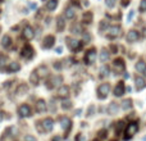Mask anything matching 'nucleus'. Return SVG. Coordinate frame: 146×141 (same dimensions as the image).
<instances>
[{
	"label": "nucleus",
	"instance_id": "12",
	"mask_svg": "<svg viewBox=\"0 0 146 141\" xmlns=\"http://www.w3.org/2000/svg\"><path fill=\"white\" fill-rule=\"evenodd\" d=\"M23 37H25L26 40H32V39L35 37V32H33V28L30 27V26L25 27V30H23Z\"/></svg>",
	"mask_w": 146,
	"mask_h": 141
},
{
	"label": "nucleus",
	"instance_id": "46",
	"mask_svg": "<svg viewBox=\"0 0 146 141\" xmlns=\"http://www.w3.org/2000/svg\"><path fill=\"white\" fill-rule=\"evenodd\" d=\"M28 7H30L31 9H35V8H36V4H33V3H28Z\"/></svg>",
	"mask_w": 146,
	"mask_h": 141
},
{
	"label": "nucleus",
	"instance_id": "25",
	"mask_svg": "<svg viewBox=\"0 0 146 141\" xmlns=\"http://www.w3.org/2000/svg\"><path fill=\"white\" fill-rule=\"evenodd\" d=\"M83 22L87 23V25H90V23L92 22V13H91V12H86L85 14H83Z\"/></svg>",
	"mask_w": 146,
	"mask_h": 141
},
{
	"label": "nucleus",
	"instance_id": "7",
	"mask_svg": "<svg viewBox=\"0 0 146 141\" xmlns=\"http://www.w3.org/2000/svg\"><path fill=\"white\" fill-rule=\"evenodd\" d=\"M68 41V48L71 49L72 51H78L81 48H82V43L78 40H73V39H67Z\"/></svg>",
	"mask_w": 146,
	"mask_h": 141
},
{
	"label": "nucleus",
	"instance_id": "11",
	"mask_svg": "<svg viewBox=\"0 0 146 141\" xmlns=\"http://www.w3.org/2000/svg\"><path fill=\"white\" fill-rule=\"evenodd\" d=\"M21 53H22V57H23V58L30 59V58H32V57H33V49L31 48L30 45H26L25 48L22 49V51H21Z\"/></svg>",
	"mask_w": 146,
	"mask_h": 141
},
{
	"label": "nucleus",
	"instance_id": "19",
	"mask_svg": "<svg viewBox=\"0 0 146 141\" xmlns=\"http://www.w3.org/2000/svg\"><path fill=\"white\" fill-rule=\"evenodd\" d=\"M64 15H66L67 19H73V18H74V15H76L74 9H73V8H67L66 12H64Z\"/></svg>",
	"mask_w": 146,
	"mask_h": 141
},
{
	"label": "nucleus",
	"instance_id": "18",
	"mask_svg": "<svg viewBox=\"0 0 146 141\" xmlns=\"http://www.w3.org/2000/svg\"><path fill=\"white\" fill-rule=\"evenodd\" d=\"M36 110H37L38 113H44V112L46 110V103H45V100H38L37 103H36Z\"/></svg>",
	"mask_w": 146,
	"mask_h": 141
},
{
	"label": "nucleus",
	"instance_id": "52",
	"mask_svg": "<svg viewBox=\"0 0 146 141\" xmlns=\"http://www.w3.org/2000/svg\"><path fill=\"white\" fill-rule=\"evenodd\" d=\"M144 74L146 76V67H145V69H144Z\"/></svg>",
	"mask_w": 146,
	"mask_h": 141
},
{
	"label": "nucleus",
	"instance_id": "24",
	"mask_svg": "<svg viewBox=\"0 0 146 141\" xmlns=\"http://www.w3.org/2000/svg\"><path fill=\"white\" fill-rule=\"evenodd\" d=\"M108 59H109V51L106 50V49H103L100 53V61L103 62V63H105Z\"/></svg>",
	"mask_w": 146,
	"mask_h": 141
},
{
	"label": "nucleus",
	"instance_id": "14",
	"mask_svg": "<svg viewBox=\"0 0 146 141\" xmlns=\"http://www.w3.org/2000/svg\"><path fill=\"white\" fill-rule=\"evenodd\" d=\"M127 41L128 43H135V41L139 40V32H137L136 30H131L128 31V33H127Z\"/></svg>",
	"mask_w": 146,
	"mask_h": 141
},
{
	"label": "nucleus",
	"instance_id": "4",
	"mask_svg": "<svg viewBox=\"0 0 146 141\" xmlns=\"http://www.w3.org/2000/svg\"><path fill=\"white\" fill-rule=\"evenodd\" d=\"M59 122H60V127L63 128V131L66 132V134H68L72 128V121L68 117H62V118L59 119Z\"/></svg>",
	"mask_w": 146,
	"mask_h": 141
},
{
	"label": "nucleus",
	"instance_id": "51",
	"mask_svg": "<svg viewBox=\"0 0 146 141\" xmlns=\"http://www.w3.org/2000/svg\"><path fill=\"white\" fill-rule=\"evenodd\" d=\"M142 141H146V135H145L144 137H142Z\"/></svg>",
	"mask_w": 146,
	"mask_h": 141
},
{
	"label": "nucleus",
	"instance_id": "10",
	"mask_svg": "<svg viewBox=\"0 0 146 141\" xmlns=\"http://www.w3.org/2000/svg\"><path fill=\"white\" fill-rule=\"evenodd\" d=\"M124 91H126L124 82H123V81H119V82L117 83L115 88H114V95H115V96H122L124 94Z\"/></svg>",
	"mask_w": 146,
	"mask_h": 141
},
{
	"label": "nucleus",
	"instance_id": "49",
	"mask_svg": "<svg viewBox=\"0 0 146 141\" xmlns=\"http://www.w3.org/2000/svg\"><path fill=\"white\" fill-rule=\"evenodd\" d=\"M88 4H90L88 0H83V5H85V7H88Z\"/></svg>",
	"mask_w": 146,
	"mask_h": 141
},
{
	"label": "nucleus",
	"instance_id": "36",
	"mask_svg": "<svg viewBox=\"0 0 146 141\" xmlns=\"http://www.w3.org/2000/svg\"><path fill=\"white\" fill-rule=\"evenodd\" d=\"M105 4L108 8H114V5H115V0H105Z\"/></svg>",
	"mask_w": 146,
	"mask_h": 141
},
{
	"label": "nucleus",
	"instance_id": "48",
	"mask_svg": "<svg viewBox=\"0 0 146 141\" xmlns=\"http://www.w3.org/2000/svg\"><path fill=\"white\" fill-rule=\"evenodd\" d=\"M83 39H85V40H90V35H88V33H85V35H83Z\"/></svg>",
	"mask_w": 146,
	"mask_h": 141
},
{
	"label": "nucleus",
	"instance_id": "20",
	"mask_svg": "<svg viewBox=\"0 0 146 141\" xmlns=\"http://www.w3.org/2000/svg\"><path fill=\"white\" fill-rule=\"evenodd\" d=\"M19 63H17V62H12V63L8 64V70L9 72H17V70H19Z\"/></svg>",
	"mask_w": 146,
	"mask_h": 141
},
{
	"label": "nucleus",
	"instance_id": "21",
	"mask_svg": "<svg viewBox=\"0 0 146 141\" xmlns=\"http://www.w3.org/2000/svg\"><path fill=\"white\" fill-rule=\"evenodd\" d=\"M49 83H53V85H51V87H54V86H59L62 83V77H60V76H53Z\"/></svg>",
	"mask_w": 146,
	"mask_h": 141
},
{
	"label": "nucleus",
	"instance_id": "43",
	"mask_svg": "<svg viewBox=\"0 0 146 141\" xmlns=\"http://www.w3.org/2000/svg\"><path fill=\"white\" fill-rule=\"evenodd\" d=\"M92 112H94V106H90V109H88V113H87V116H88V117H91V116H92Z\"/></svg>",
	"mask_w": 146,
	"mask_h": 141
},
{
	"label": "nucleus",
	"instance_id": "50",
	"mask_svg": "<svg viewBox=\"0 0 146 141\" xmlns=\"http://www.w3.org/2000/svg\"><path fill=\"white\" fill-rule=\"evenodd\" d=\"M3 118H4V117H3V113H0V121H3Z\"/></svg>",
	"mask_w": 146,
	"mask_h": 141
},
{
	"label": "nucleus",
	"instance_id": "38",
	"mask_svg": "<svg viewBox=\"0 0 146 141\" xmlns=\"http://www.w3.org/2000/svg\"><path fill=\"white\" fill-rule=\"evenodd\" d=\"M140 12H146V0H141V4H140Z\"/></svg>",
	"mask_w": 146,
	"mask_h": 141
},
{
	"label": "nucleus",
	"instance_id": "29",
	"mask_svg": "<svg viewBox=\"0 0 146 141\" xmlns=\"http://www.w3.org/2000/svg\"><path fill=\"white\" fill-rule=\"evenodd\" d=\"M37 74H38V77H45L46 74H48V68H46L45 66H41V67H38V69H37Z\"/></svg>",
	"mask_w": 146,
	"mask_h": 141
},
{
	"label": "nucleus",
	"instance_id": "40",
	"mask_svg": "<svg viewBox=\"0 0 146 141\" xmlns=\"http://www.w3.org/2000/svg\"><path fill=\"white\" fill-rule=\"evenodd\" d=\"M106 135H108L106 130H101V131L99 132V137H100V139H104V137H106Z\"/></svg>",
	"mask_w": 146,
	"mask_h": 141
},
{
	"label": "nucleus",
	"instance_id": "35",
	"mask_svg": "<svg viewBox=\"0 0 146 141\" xmlns=\"http://www.w3.org/2000/svg\"><path fill=\"white\" fill-rule=\"evenodd\" d=\"M7 63H8V57L0 54V68H1V67H4Z\"/></svg>",
	"mask_w": 146,
	"mask_h": 141
},
{
	"label": "nucleus",
	"instance_id": "42",
	"mask_svg": "<svg viewBox=\"0 0 146 141\" xmlns=\"http://www.w3.org/2000/svg\"><path fill=\"white\" fill-rule=\"evenodd\" d=\"M25 141H36V139L33 136H31V135H28V136L25 137Z\"/></svg>",
	"mask_w": 146,
	"mask_h": 141
},
{
	"label": "nucleus",
	"instance_id": "17",
	"mask_svg": "<svg viewBox=\"0 0 146 141\" xmlns=\"http://www.w3.org/2000/svg\"><path fill=\"white\" fill-rule=\"evenodd\" d=\"M135 83H136V90L137 91H141L142 88L146 87V81L142 77H139V76H137L136 80H135Z\"/></svg>",
	"mask_w": 146,
	"mask_h": 141
},
{
	"label": "nucleus",
	"instance_id": "13",
	"mask_svg": "<svg viewBox=\"0 0 146 141\" xmlns=\"http://www.w3.org/2000/svg\"><path fill=\"white\" fill-rule=\"evenodd\" d=\"M54 43H55V37H54V36H51V35L46 36L45 40H44L42 48H44V49H50L51 46L54 45Z\"/></svg>",
	"mask_w": 146,
	"mask_h": 141
},
{
	"label": "nucleus",
	"instance_id": "28",
	"mask_svg": "<svg viewBox=\"0 0 146 141\" xmlns=\"http://www.w3.org/2000/svg\"><path fill=\"white\" fill-rule=\"evenodd\" d=\"M145 67H146L145 62H144V61H139V62H137V64L135 66V68H136L137 72H144Z\"/></svg>",
	"mask_w": 146,
	"mask_h": 141
},
{
	"label": "nucleus",
	"instance_id": "37",
	"mask_svg": "<svg viewBox=\"0 0 146 141\" xmlns=\"http://www.w3.org/2000/svg\"><path fill=\"white\" fill-rule=\"evenodd\" d=\"M76 141H87V137L82 134H78L77 136H76Z\"/></svg>",
	"mask_w": 146,
	"mask_h": 141
},
{
	"label": "nucleus",
	"instance_id": "47",
	"mask_svg": "<svg viewBox=\"0 0 146 141\" xmlns=\"http://www.w3.org/2000/svg\"><path fill=\"white\" fill-rule=\"evenodd\" d=\"M62 50H63V49H62V46H58V48L55 49V51H56L58 54H60V53H62Z\"/></svg>",
	"mask_w": 146,
	"mask_h": 141
},
{
	"label": "nucleus",
	"instance_id": "27",
	"mask_svg": "<svg viewBox=\"0 0 146 141\" xmlns=\"http://www.w3.org/2000/svg\"><path fill=\"white\" fill-rule=\"evenodd\" d=\"M10 41H12V40H10L9 36L5 35L4 37L1 39V45H3V48H9V46H10Z\"/></svg>",
	"mask_w": 146,
	"mask_h": 141
},
{
	"label": "nucleus",
	"instance_id": "34",
	"mask_svg": "<svg viewBox=\"0 0 146 141\" xmlns=\"http://www.w3.org/2000/svg\"><path fill=\"white\" fill-rule=\"evenodd\" d=\"M100 73H101V77H106L109 74V67L108 66H103L100 69Z\"/></svg>",
	"mask_w": 146,
	"mask_h": 141
},
{
	"label": "nucleus",
	"instance_id": "44",
	"mask_svg": "<svg viewBox=\"0 0 146 141\" xmlns=\"http://www.w3.org/2000/svg\"><path fill=\"white\" fill-rule=\"evenodd\" d=\"M128 4H129V0H123V1H122V5H123V7H127Z\"/></svg>",
	"mask_w": 146,
	"mask_h": 141
},
{
	"label": "nucleus",
	"instance_id": "45",
	"mask_svg": "<svg viewBox=\"0 0 146 141\" xmlns=\"http://www.w3.org/2000/svg\"><path fill=\"white\" fill-rule=\"evenodd\" d=\"M51 141H62V137L60 136H55V137H53V140Z\"/></svg>",
	"mask_w": 146,
	"mask_h": 141
},
{
	"label": "nucleus",
	"instance_id": "30",
	"mask_svg": "<svg viewBox=\"0 0 146 141\" xmlns=\"http://www.w3.org/2000/svg\"><path fill=\"white\" fill-rule=\"evenodd\" d=\"M71 30H72V32H73V33H82V32H83L82 26L78 25V23H77V25H73Z\"/></svg>",
	"mask_w": 146,
	"mask_h": 141
},
{
	"label": "nucleus",
	"instance_id": "2",
	"mask_svg": "<svg viewBox=\"0 0 146 141\" xmlns=\"http://www.w3.org/2000/svg\"><path fill=\"white\" fill-rule=\"evenodd\" d=\"M122 35V28L118 27V26H111L106 30V36L109 39H115V37H119Z\"/></svg>",
	"mask_w": 146,
	"mask_h": 141
},
{
	"label": "nucleus",
	"instance_id": "16",
	"mask_svg": "<svg viewBox=\"0 0 146 141\" xmlns=\"http://www.w3.org/2000/svg\"><path fill=\"white\" fill-rule=\"evenodd\" d=\"M68 95H69V87L68 86H60L59 90H58V96L59 98L66 99V98H68Z\"/></svg>",
	"mask_w": 146,
	"mask_h": 141
},
{
	"label": "nucleus",
	"instance_id": "1",
	"mask_svg": "<svg viewBox=\"0 0 146 141\" xmlns=\"http://www.w3.org/2000/svg\"><path fill=\"white\" fill-rule=\"evenodd\" d=\"M139 131V124L136 122H131L129 124H127V127L124 128V140H131L135 135Z\"/></svg>",
	"mask_w": 146,
	"mask_h": 141
},
{
	"label": "nucleus",
	"instance_id": "22",
	"mask_svg": "<svg viewBox=\"0 0 146 141\" xmlns=\"http://www.w3.org/2000/svg\"><path fill=\"white\" fill-rule=\"evenodd\" d=\"M38 80H40V77H38V74H37V72H32L31 73V76H30V82L32 83V85H37L38 83Z\"/></svg>",
	"mask_w": 146,
	"mask_h": 141
},
{
	"label": "nucleus",
	"instance_id": "41",
	"mask_svg": "<svg viewBox=\"0 0 146 141\" xmlns=\"http://www.w3.org/2000/svg\"><path fill=\"white\" fill-rule=\"evenodd\" d=\"M26 91H27V86H26V85H22V86H21V88H18V92H26Z\"/></svg>",
	"mask_w": 146,
	"mask_h": 141
},
{
	"label": "nucleus",
	"instance_id": "26",
	"mask_svg": "<svg viewBox=\"0 0 146 141\" xmlns=\"http://www.w3.org/2000/svg\"><path fill=\"white\" fill-rule=\"evenodd\" d=\"M56 7H58V0H49L48 4H46V8L49 10H54Z\"/></svg>",
	"mask_w": 146,
	"mask_h": 141
},
{
	"label": "nucleus",
	"instance_id": "6",
	"mask_svg": "<svg viewBox=\"0 0 146 141\" xmlns=\"http://www.w3.org/2000/svg\"><path fill=\"white\" fill-rule=\"evenodd\" d=\"M96 61V49H90L85 55V62L86 64H92Z\"/></svg>",
	"mask_w": 146,
	"mask_h": 141
},
{
	"label": "nucleus",
	"instance_id": "5",
	"mask_svg": "<svg viewBox=\"0 0 146 141\" xmlns=\"http://www.w3.org/2000/svg\"><path fill=\"white\" fill-rule=\"evenodd\" d=\"M41 126H42L44 132H50L54 127V121L51 118H45L41 121Z\"/></svg>",
	"mask_w": 146,
	"mask_h": 141
},
{
	"label": "nucleus",
	"instance_id": "15",
	"mask_svg": "<svg viewBox=\"0 0 146 141\" xmlns=\"http://www.w3.org/2000/svg\"><path fill=\"white\" fill-rule=\"evenodd\" d=\"M108 114L109 116H114V114H117L118 113V110H119V105L117 103H114V101H111L110 104H109V106H108Z\"/></svg>",
	"mask_w": 146,
	"mask_h": 141
},
{
	"label": "nucleus",
	"instance_id": "9",
	"mask_svg": "<svg viewBox=\"0 0 146 141\" xmlns=\"http://www.w3.org/2000/svg\"><path fill=\"white\" fill-rule=\"evenodd\" d=\"M18 113H19V116L23 117V118L30 117L31 116V108L27 105V104H22V105L18 108Z\"/></svg>",
	"mask_w": 146,
	"mask_h": 141
},
{
	"label": "nucleus",
	"instance_id": "3",
	"mask_svg": "<svg viewBox=\"0 0 146 141\" xmlns=\"http://www.w3.org/2000/svg\"><path fill=\"white\" fill-rule=\"evenodd\" d=\"M110 91V85L109 83H101L98 87V96L99 99H105Z\"/></svg>",
	"mask_w": 146,
	"mask_h": 141
},
{
	"label": "nucleus",
	"instance_id": "33",
	"mask_svg": "<svg viewBox=\"0 0 146 141\" xmlns=\"http://www.w3.org/2000/svg\"><path fill=\"white\" fill-rule=\"evenodd\" d=\"M62 108L66 109V110L71 109V108H72V101H71V100H64L63 103H62Z\"/></svg>",
	"mask_w": 146,
	"mask_h": 141
},
{
	"label": "nucleus",
	"instance_id": "8",
	"mask_svg": "<svg viewBox=\"0 0 146 141\" xmlns=\"http://www.w3.org/2000/svg\"><path fill=\"white\" fill-rule=\"evenodd\" d=\"M113 66H114V69H115L117 73H122V72H124V69H126V64H124L123 59H121V58L115 59Z\"/></svg>",
	"mask_w": 146,
	"mask_h": 141
},
{
	"label": "nucleus",
	"instance_id": "32",
	"mask_svg": "<svg viewBox=\"0 0 146 141\" xmlns=\"http://www.w3.org/2000/svg\"><path fill=\"white\" fill-rule=\"evenodd\" d=\"M56 22H58V30L59 31H63L64 30V19H63V17H58V19H56Z\"/></svg>",
	"mask_w": 146,
	"mask_h": 141
},
{
	"label": "nucleus",
	"instance_id": "23",
	"mask_svg": "<svg viewBox=\"0 0 146 141\" xmlns=\"http://www.w3.org/2000/svg\"><path fill=\"white\" fill-rule=\"evenodd\" d=\"M132 108V100L131 99H126V100L122 101V109L124 110H128V109Z\"/></svg>",
	"mask_w": 146,
	"mask_h": 141
},
{
	"label": "nucleus",
	"instance_id": "39",
	"mask_svg": "<svg viewBox=\"0 0 146 141\" xmlns=\"http://www.w3.org/2000/svg\"><path fill=\"white\" fill-rule=\"evenodd\" d=\"M133 15H135V10H129L128 17H127V22H131L132 18H133Z\"/></svg>",
	"mask_w": 146,
	"mask_h": 141
},
{
	"label": "nucleus",
	"instance_id": "31",
	"mask_svg": "<svg viewBox=\"0 0 146 141\" xmlns=\"http://www.w3.org/2000/svg\"><path fill=\"white\" fill-rule=\"evenodd\" d=\"M123 128H124V123L123 122H118V123H117V127H115V135L117 136H118V135H121V132L123 131Z\"/></svg>",
	"mask_w": 146,
	"mask_h": 141
}]
</instances>
